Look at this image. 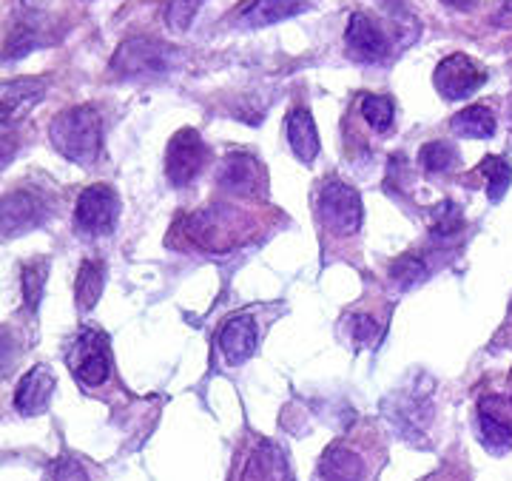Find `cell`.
<instances>
[{"mask_svg": "<svg viewBox=\"0 0 512 481\" xmlns=\"http://www.w3.org/2000/svg\"><path fill=\"white\" fill-rule=\"evenodd\" d=\"M205 160H208V146L200 131L180 129L165 148V177L171 180V185L183 188L194 183V177L205 168Z\"/></svg>", "mask_w": 512, "mask_h": 481, "instance_id": "4", "label": "cell"}, {"mask_svg": "<svg viewBox=\"0 0 512 481\" xmlns=\"http://www.w3.org/2000/svg\"><path fill=\"white\" fill-rule=\"evenodd\" d=\"M46 481H89L83 464L74 462V459H60L55 462V467L49 470V479Z\"/></svg>", "mask_w": 512, "mask_h": 481, "instance_id": "30", "label": "cell"}, {"mask_svg": "<svg viewBox=\"0 0 512 481\" xmlns=\"http://www.w3.org/2000/svg\"><path fill=\"white\" fill-rule=\"evenodd\" d=\"M495 26H504V29H512V0H504L495 12Z\"/></svg>", "mask_w": 512, "mask_h": 481, "instance_id": "32", "label": "cell"}, {"mask_svg": "<svg viewBox=\"0 0 512 481\" xmlns=\"http://www.w3.org/2000/svg\"><path fill=\"white\" fill-rule=\"evenodd\" d=\"M52 393H55V373L46 365H37L20 379L15 390V407L20 416H40L52 402Z\"/></svg>", "mask_w": 512, "mask_h": 481, "instance_id": "13", "label": "cell"}, {"mask_svg": "<svg viewBox=\"0 0 512 481\" xmlns=\"http://www.w3.org/2000/svg\"><path fill=\"white\" fill-rule=\"evenodd\" d=\"M285 131H288V143H291L293 154L305 166H311L313 160H316V154H319V134H316V123H313L311 111L302 109V106L293 109L288 114Z\"/></svg>", "mask_w": 512, "mask_h": 481, "instance_id": "19", "label": "cell"}, {"mask_svg": "<svg viewBox=\"0 0 512 481\" xmlns=\"http://www.w3.org/2000/svg\"><path fill=\"white\" fill-rule=\"evenodd\" d=\"M69 368L86 385L97 388L109 379V342L100 331H83L74 339L72 353H69Z\"/></svg>", "mask_w": 512, "mask_h": 481, "instance_id": "5", "label": "cell"}, {"mask_svg": "<svg viewBox=\"0 0 512 481\" xmlns=\"http://www.w3.org/2000/svg\"><path fill=\"white\" fill-rule=\"evenodd\" d=\"M46 94V80L43 77H20L3 83V100H0V117L3 129L18 123L26 111H32Z\"/></svg>", "mask_w": 512, "mask_h": 481, "instance_id": "12", "label": "cell"}, {"mask_svg": "<svg viewBox=\"0 0 512 481\" xmlns=\"http://www.w3.org/2000/svg\"><path fill=\"white\" fill-rule=\"evenodd\" d=\"M353 336H356L362 345H373V342L379 339V325L365 314L353 316Z\"/></svg>", "mask_w": 512, "mask_h": 481, "instance_id": "31", "label": "cell"}, {"mask_svg": "<svg viewBox=\"0 0 512 481\" xmlns=\"http://www.w3.org/2000/svg\"><path fill=\"white\" fill-rule=\"evenodd\" d=\"M478 433H481V442L487 444L493 453H504L512 447V422L507 405L501 399H484L481 410H478Z\"/></svg>", "mask_w": 512, "mask_h": 481, "instance_id": "14", "label": "cell"}, {"mask_svg": "<svg viewBox=\"0 0 512 481\" xmlns=\"http://www.w3.org/2000/svg\"><path fill=\"white\" fill-rule=\"evenodd\" d=\"M464 228V217H461V208L453 203H441L436 208V220H433V237L439 240H450L453 234H458Z\"/></svg>", "mask_w": 512, "mask_h": 481, "instance_id": "28", "label": "cell"}, {"mask_svg": "<svg viewBox=\"0 0 512 481\" xmlns=\"http://www.w3.org/2000/svg\"><path fill=\"white\" fill-rule=\"evenodd\" d=\"M180 49L168 46L154 37H128L111 57V72L123 80H143V77H163L180 66Z\"/></svg>", "mask_w": 512, "mask_h": 481, "instance_id": "2", "label": "cell"}, {"mask_svg": "<svg viewBox=\"0 0 512 481\" xmlns=\"http://www.w3.org/2000/svg\"><path fill=\"white\" fill-rule=\"evenodd\" d=\"M319 217L339 237L356 234L362 225V200H359L356 188H350L348 183H339V180H330V183L322 185Z\"/></svg>", "mask_w": 512, "mask_h": 481, "instance_id": "3", "label": "cell"}, {"mask_svg": "<svg viewBox=\"0 0 512 481\" xmlns=\"http://www.w3.org/2000/svg\"><path fill=\"white\" fill-rule=\"evenodd\" d=\"M103 282H106L103 262L86 259V262L80 265L77 285H74V296H77V308H80V311H92L94 305H97V299L103 294Z\"/></svg>", "mask_w": 512, "mask_h": 481, "instance_id": "22", "label": "cell"}, {"mask_svg": "<svg viewBox=\"0 0 512 481\" xmlns=\"http://www.w3.org/2000/svg\"><path fill=\"white\" fill-rule=\"evenodd\" d=\"M220 185L237 197H256L265 191V168L251 154H228L220 166Z\"/></svg>", "mask_w": 512, "mask_h": 481, "instance_id": "10", "label": "cell"}, {"mask_svg": "<svg viewBox=\"0 0 512 481\" xmlns=\"http://www.w3.org/2000/svg\"><path fill=\"white\" fill-rule=\"evenodd\" d=\"M52 146L77 166H92L103 143V120L94 106H74L57 114L49 126Z\"/></svg>", "mask_w": 512, "mask_h": 481, "instance_id": "1", "label": "cell"}, {"mask_svg": "<svg viewBox=\"0 0 512 481\" xmlns=\"http://www.w3.org/2000/svg\"><path fill=\"white\" fill-rule=\"evenodd\" d=\"M450 129L470 140H487L495 134V114L487 106H470L450 120Z\"/></svg>", "mask_w": 512, "mask_h": 481, "instance_id": "21", "label": "cell"}, {"mask_svg": "<svg viewBox=\"0 0 512 481\" xmlns=\"http://www.w3.org/2000/svg\"><path fill=\"white\" fill-rule=\"evenodd\" d=\"M305 9V0H248L239 12V23L248 29L274 26L279 20H288Z\"/></svg>", "mask_w": 512, "mask_h": 481, "instance_id": "18", "label": "cell"}, {"mask_svg": "<svg viewBox=\"0 0 512 481\" xmlns=\"http://www.w3.org/2000/svg\"><path fill=\"white\" fill-rule=\"evenodd\" d=\"M450 9H458V12H470V9H476L478 0H444Z\"/></svg>", "mask_w": 512, "mask_h": 481, "instance_id": "33", "label": "cell"}, {"mask_svg": "<svg viewBox=\"0 0 512 481\" xmlns=\"http://www.w3.org/2000/svg\"><path fill=\"white\" fill-rule=\"evenodd\" d=\"M49 40H52V35L46 32V23L40 15L15 20L12 32L6 37V46H3V60H20L40 46H46Z\"/></svg>", "mask_w": 512, "mask_h": 481, "instance_id": "17", "label": "cell"}, {"mask_svg": "<svg viewBox=\"0 0 512 481\" xmlns=\"http://www.w3.org/2000/svg\"><path fill=\"white\" fill-rule=\"evenodd\" d=\"M242 481H291L285 453L271 442H259L242 467Z\"/></svg>", "mask_w": 512, "mask_h": 481, "instance_id": "16", "label": "cell"}, {"mask_svg": "<svg viewBox=\"0 0 512 481\" xmlns=\"http://www.w3.org/2000/svg\"><path fill=\"white\" fill-rule=\"evenodd\" d=\"M433 83H436V89L444 100H467L487 83V72L473 57L450 55L436 66Z\"/></svg>", "mask_w": 512, "mask_h": 481, "instance_id": "6", "label": "cell"}, {"mask_svg": "<svg viewBox=\"0 0 512 481\" xmlns=\"http://www.w3.org/2000/svg\"><path fill=\"white\" fill-rule=\"evenodd\" d=\"M46 3H49V0H23V6H26V9H43Z\"/></svg>", "mask_w": 512, "mask_h": 481, "instance_id": "34", "label": "cell"}, {"mask_svg": "<svg viewBox=\"0 0 512 481\" xmlns=\"http://www.w3.org/2000/svg\"><path fill=\"white\" fill-rule=\"evenodd\" d=\"M359 109H362V117H365L370 129L379 131V134L390 131V126H393V117H396L390 97H382V94H365V97H362V103H359Z\"/></svg>", "mask_w": 512, "mask_h": 481, "instance_id": "25", "label": "cell"}, {"mask_svg": "<svg viewBox=\"0 0 512 481\" xmlns=\"http://www.w3.org/2000/svg\"><path fill=\"white\" fill-rule=\"evenodd\" d=\"M46 277H49V262L46 259H35V262H29L23 268V296H26V305H29L32 314H35L37 305H40Z\"/></svg>", "mask_w": 512, "mask_h": 481, "instance_id": "26", "label": "cell"}, {"mask_svg": "<svg viewBox=\"0 0 512 481\" xmlns=\"http://www.w3.org/2000/svg\"><path fill=\"white\" fill-rule=\"evenodd\" d=\"M202 0H168V9H165V20L174 32H185L191 26V20L197 15Z\"/></svg>", "mask_w": 512, "mask_h": 481, "instance_id": "29", "label": "cell"}, {"mask_svg": "<svg viewBox=\"0 0 512 481\" xmlns=\"http://www.w3.org/2000/svg\"><path fill=\"white\" fill-rule=\"evenodd\" d=\"M345 52L356 63H382L384 57L390 55V40L376 20L356 12L345 32Z\"/></svg>", "mask_w": 512, "mask_h": 481, "instance_id": "9", "label": "cell"}, {"mask_svg": "<svg viewBox=\"0 0 512 481\" xmlns=\"http://www.w3.org/2000/svg\"><path fill=\"white\" fill-rule=\"evenodd\" d=\"M390 277L396 285H402V288H413V285H419L427 279V265H424V259L416 257V254H404L393 262V268H390Z\"/></svg>", "mask_w": 512, "mask_h": 481, "instance_id": "27", "label": "cell"}, {"mask_svg": "<svg viewBox=\"0 0 512 481\" xmlns=\"http://www.w3.org/2000/svg\"><path fill=\"white\" fill-rule=\"evenodd\" d=\"M478 171L487 177V194H490V200H493V203H498V200L507 194V188H510V183H512L510 160L490 154V157H484V160H481Z\"/></svg>", "mask_w": 512, "mask_h": 481, "instance_id": "23", "label": "cell"}, {"mask_svg": "<svg viewBox=\"0 0 512 481\" xmlns=\"http://www.w3.org/2000/svg\"><path fill=\"white\" fill-rule=\"evenodd\" d=\"M220 351L231 365H242L256 351V322L248 314L231 316L220 328Z\"/></svg>", "mask_w": 512, "mask_h": 481, "instance_id": "15", "label": "cell"}, {"mask_svg": "<svg viewBox=\"0 0 512 481\" xmlns=\"http://www.w3.org/2000/svg\"><path fill=\"white\" fill-rule=\"evenodd\" d=\"M319 470L328 481H365V462L342 444H333L325 450Z\"/></svg>", "mask_w": 512, "mask_h": 481, "instance_id": "20", "label": "cell"}, {"mask_svg": "<svg viewBox=\"0 0 512 481\" xmlns=\"http://www.w3.org/2000/svg\"><path fill=\"white\" fill-rule=\"evenodd\" d=\"M239 214L231 211V208H208V211H200L194 214L191 222H188V231H191V240L202 245V248H211V251H225L231 245H237L239 240Z\"/></svg>", "mask_w": 512, "mask_h": 481, "instance_id": "8", "label": "cell"}, {"mask_svg": "<svg viewBox=\"0 0 512 481\" xmlns=\"http://www.w3.org/2000/svg\"><path fill=\"white\" fill-rule=\"evenodd\" d=\"M117 214H120V200L109 185H89L77 200L74 220H77L80 231H86L92 237H103V234L114 231Z\"/></svg>", "mask_w": 512, "mask_h": 481, "instance_id": "7", "label": "cell"}, {"mask_svg": "<svg viewBox=\"0 0 512 481\" xmlns=\"http://www.w3.org/2000/svg\"><path fill=\"white\" fill-rule=\"evenodd\" d=\"M419 160L430 174H447L458 166V151L456 146H450L444 140H433V143L421 146Z\"/></svg>", "mask_w": 512, "mask_h": 481, "instance_id": "24", "label": "cell"}, {"mask_svg": "<svg viewBox=\"0 0 512 481\" xmlns=\"http://www.w3.org/2000/svg\"><path fill=\"white\" fill-rule=\"evenodd\" d=\"M46 200L35 191H12L3 197V237H20L46 217Z\"/></svg>", "mask_w": 512, "mask_h": 481, "instance_id": "11", "label": "cell"}]
</instances>
